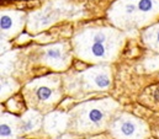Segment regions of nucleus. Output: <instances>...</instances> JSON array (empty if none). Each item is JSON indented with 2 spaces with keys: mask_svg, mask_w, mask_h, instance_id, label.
Instances as JSON below:
<instances>
[{
  "mask_svg": "<svg viewBox=\"0 0 159 139\" xmlns=\"http://www.w3.org/2000/svg\"><path fill=\"white\" fill-rule=\"evenodd\" d=\"M125 42L126 34L114 26L84 27L70 41L74 57L94 65L115 62Z\"/></svg>",
  "mask_w": 159,
  "mask_h": 139,
  "instance_id": "obj_1",
  "label": "nucleus"
},
{
  "mask_svg": "<svg viewBox=\"0 0 159 139\" xmlns=\"http://www.w3.org/2000/svg\"><path fill=\"white\" fill-rule=\"evenodd\" d=\"M120 108V104L112 97L81 102L69 111L68 131L75 136H94L109 131Z\"/></svg>",
  "mask_w": 159,
  "mask_h": 139,
  "instance_id": "obj_2",
  "label": "nucleus"
},
{
  "mask_svg": "<svg viewBox=\"0 0 159 139\" xmlns=\"http://www.w3.org/2000/svg\"><path fill=\"white\" fill-rule=\"evenodd\" d=\"M64 94V80L61 74H48L29 81L22 87V97L29 108L43 114L54 111Z\"/></svg>",
  "mask_w": 159,
  "mask_h": 139,
  "instance_id": "obj_3",
  "label": "nucleus"
},
{
  "mask_svg": "<svg viewBox=\"0 0 159 139\" xmlns=\"http://www.w3.org/2000/svg\"><path fill=\"white\" fill-rule=\"evenodd\" d=\"M112 68L110 64L93 65L80 73L67 75L64 80V89L68 94L73 92H100L107 91L112 87Z\"/></svg>",
  "mask_w": 159,
  "mask_h": 139,
  "instance_id": "obj_4",
  "label": "nucleus"
},
{
  "mask_svg": "<svg viewBox=\"0 0 159 139\" xmlns=\"http://www.w3.org/2000/svg\"><path fill=\"white\" fill-rule=\"evenodd\" d=\"M73 47L69 41L54 42L37 48L35 61L39 65L52 69L56 73H64L73 62Z\"/></svg>",
  "mask_w": 159,
  "mask_h": 139,
  "instance_id": "obj_5",
  "label": "nucleus"
},
{
  "mask_svg": "<svg viewBox=\"0 0 159 139\" xmlns=\"http://www.w3.org/2000/svg\"><path fill=\"white\" fill-rule=\"evenodd\" d=\"M109 132L114 139H148L151 136L148 124L139 117L127 112L116 114Z\"/></svg>",
  "mask_w": 159,
  "mask_h": 139,
  "instance_id": "obj_6",
  "label": "nucleus"
},
{
  "mask_svg": "<svg viewBox=\"0 0 159 139\" xmlns=\"http://www.w3.org/2000/svg\"><path fill=\"white\" fill-rule=\"evenodd\" d=\"M69 7L66 0H52L43 5L40 10H36L29 15L27 19V29L31 34H37L51 25H54L57 21L62 20L63 16L68 14Z\"/></svg>",
  "mask_w": 159,
  "mask_h": 139,
  "instance_id": "obj_7",
  "label": "nucleus"
},
{
  "mask_svg": "<svg viewBox=\"0 0 159 139\" xmlns=\"http://www.w3.org/2000/svg\"><path fill=\"white\" fill-rule=\"evenodd\" d=\"M107 19L111 25L121 31L137 29V5L134 0H116L107 10Z\"/></svg>",
  "mask_w": 159,
  "mask_h": 139,
  "instance_id": "obj_8",
  "label": "nucleus"
},
{
  "mask_svg": "<svg viewBox=\"0 0 159 139\" xmlns=\"http://www.w3.org/2000/svg\"><path fill=\"white\" fill-rule=\"evenodd\" d=\"M27 14L17 9H1L0 12V27L1 41H10L20 35L27 26Z\"/></svg>",
  "mask_w": 159,
  "mask_h": 139,
  "instance_id": "obj_9",
  "label": "nucleus"
},
{
  "mask_svg": "<svg viewBox=\"0 0 159 139\" xmlns=\"http://www.w3.org/2000/svg\"><path fill=\"white\" fill-rule=\"evenodd\" d=\"M69 123H70L69 112L52 111L44 114L42 129L47 136L56 138L67 133V131L69 129Z\"/></svg>",
  "mask_w": 159,
  "mask_h": 139,
  "instance_id": "obj_10",
  "label": "nucleus"
},
{
  "mask_svg": "<svg viewBox=\"0 0 159 139\" xmlns=\"http://www.w3.org/2000/svg\"><path fill=\"white\" fill-rule=\"evenodd\" d=\"M137 5V29H147L159 17V0H134Z\"/></svg>",
  "mask_w": 159,
  "mask_h": 139,
  "instance_id": "obj_11",
  "label": "nucleus"
},
{
  "mask_svg": "<svg viewBox=\"0 0 159 139\" xmlns=\"http://www.w3.org/2000/svg\"><path fill=\"white\" fill-rule=\"evenodd\" d=\"M43 118L44 114L36 110L29 108L20 116V128H21V136L31 134L35 132H39L42 129L43 126Z\"/></svg>",
  "mask_w": 159,
  "mask_h": 139,
  "instance_id": "obj_12",
  "label": "nucleus"
},
{
  "mask_svg": "<svg viewBox=\"0 0 159 139\" xmlns=\"http://www.w3.org/2000/svg\"><path fill=\"white\" fill-rule=\"evenodd\" d=\"M21 136L20 117L4 112L1 113V126H0V138L1 139H17Z\"/></svg>",
  "mask_w": 159,
  "mask_h": 139,
  "instance_id": "obj_13",
  "label": "nucleus"
},
{
  "mask_svg": "<svg viewBox=\"0 0 159 139\" xmlns=\"http://www.w3.org/2000/svg\"><path fill=\"white\" fill-rule=\"evenodd\" d=\"M142 41L147 48L156 52L159 56V22L153 24V25H151L143 30Z\"/></svg>",
  "mask_w": 159,
  "mask_h": 139,
  "instance_id": "obj_14",
  "label": "nucleus"
},
{
  "mask_svg": "<svg viewBox=\"0 0 159 139\" xmlns=\"http://www.w3.org/2000/svg\"><path fill=\"white\" fill-rule=\"evenodd\" d=\"M20 90V83L12 76H1V102L10 99Z\"/></svg>",
  "mask_w": 159,
  "mask_h": 139,
  "instance_id": "obj_15",
  "label": "nucleus"
},
{
  "mask_svg": "<svg viewBox=\"0 0 159 139\" xmlns=\"http://www.w3.org/2000/svg\"><path fill=\"white\" fill-rule=\"evenodd\" d=\"M144 68L148 71L159 70V56H153V57L147 58L144 62Z\"/></svg>",
  "mask_w": 159,
  "mask_h": 139,
  "instance_id": "obj_16",
  "label": "nucleus"
},
{
  "mask_svg": "<svg viewBox=\"0 0 159 139\" xmlns=\"http://www.w3.org/2000/svg\"><path fill=\"white\" fill-rule=\"evenodd\" d=\"M52 139H80L78 136L73 134V133H64L59 137H56V138H52Z\"/></svg>",
  "mask_w": 159,
  "mask_h": 139,
  "instance_id": "obj_17",
  "label": "nucleus"
},
{
  "mask_svg": "<svg viewBox=\"0 0 159 139\" xmlns=\"http://www.w3.org/2000/svg\"><path fill=\"white\" fill-rule=\"evenodd\" d=\"M153 96H154V99L159 102V85L154 89V91H153Z\"/></svg>",
  "mask_w": 159,
  "mask_h": 139,
  "instance_id": "obj_18",
  "label": "nucleus"
}]
</instances>
